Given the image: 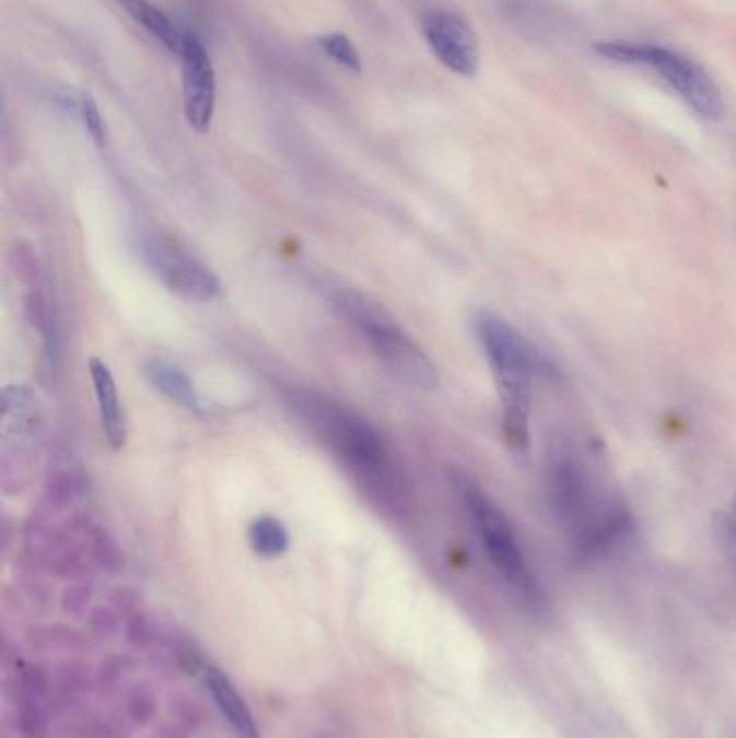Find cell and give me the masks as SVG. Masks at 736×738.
<instances>
[{
    "label": "cell",
    "mask_w": 736,
    "mask_h": 738,
    "mask_svg": "<svg viewBox=\"0 0 736 738\" xmlns=\"http://www.w3.org/2000/svg\"><path fill=\"white\" fill-rule=\"evenodd\" d=\"M594 50L616 63L644 66L655 70L693 113L709 121H717L726 113V99L717 82L706 74L704 68H700L685 55H678L663 46L631 42H600L594 44Z\"/></svg>",
    "instance_id": "8992f818"
},
{
    "label": "cell",
    "mask_w": 736,
    "mask_h": 738,
    "mask_svg": "<svg viewBox=\"0 0 736 738\" xmlns=\"http://www.w3.org/2000/svg\"><path fill=\"white\" fill-rule=\"evenodd\" d=\"M250 549L261 558H279L290 549V534L283 520L274 516H257L246 529Z\"/></svg>",
    "instance_id": "5bb4252c"
},
{
    "label": "cell",
    "mask_w": 736,
    "mask_h": 738,
    "mask_svg": "<svg viewBox=\"0 0 736 738\" xmlns=\"http://www.w3.org/2000/svg\"><path fill=\"white\" fill-rule=\"evenodd\" d=\"M117 2L137 24H141L150 35H154L168 52L182 55L186 33L179 31L177 24L164 11L148 0H117Z\"/></svg>",
    "instance_id": "4fadbf2b"
},
{
    "label": "cell",
    "mask_w": 736,
    "mask_h": 738,
    "mask_svg": "<svg viewBox=\"0 0 736 738\" xmlns=\"http://www.w3.org/2000/svg\"><path fill=\"white\" fill-rule=\"evenodd\" d=\"M547 499L558 523L581 555H598L633 534V514L620 494L605 489L569 447L551 454Z\"/></svg>",
    "instance_id": "7a4b0ae2"
},
{
    "label": "cell",
    "mask_w": 736,
    "mask_h": 738,
    "mask_svg": "<svg viewBox=\"0 0 736 738\" xmlns=\"http://www.w3.org/2000/svg\"><path fill=\"white\" fill-rule=\"evenodd\" d=\"M316 44L320 46V50L327 55L330 61H335L343 70H350V72H357V74L361 72V68H363L361 55H359L357 46L346 35L327 33V35L318 37Z\"/></svg>",
    "instance_id": "2e32d148"
},
{
    "label": "cell",
    "mask_w": 736,
    "mask_h": 738,
    "mask_svg": "<svg viewBox=\"0 0 736 738\" xmlns=\"http://www.w3.org/2000/svg\"><path fill=\"white\" fill-rule=\"evenodd\" d=\"M476 332L499 389L505 438L516 452H523L529 443L534 383L538 376L553 374V367L523 332L494 314H480Z\"/></svg>",
    "instance_id": "3957f363"
},
{
    "label": "cell",
    "mask_w": 736,
    "mask_h": 738,
    "mask_svg": "<svg viewBox=\"0 0 736 738\" xmlns=\"http://www.w3.org/2000/svg\"><path fill=\"white\" fill-rule=\"evenodd\" d=\"M449 482L467 516L471 518L474 529L478 531L496 573L505 578V583L516 591V596H521L523 602L529 607H542V589L529 571V564L505 514L465 469L452 467Z\"/></svg>",
    "instance_id": "5b68a950"
},
{
    "label": "cell",
    "mask_w": 736,
    "mask_h": 738,
    "mask_svg": "<svg viewBox=\"0 0 736 738\" xmlns=\"http://www.w3.org/2000/svg\"><path fill=\"white\" fill-rule=\"evenodd\" d=\"M130 642L135 644V646H145L148 642H150V626H148V622L143 620V618H135V622L130 624Z\"/></svg>",
    "instance_id": "ffe728a7"
},
{
    "label": "cell",
    "mask_w": 736,
    "mask_h": 738,
    "mask_svg": "<svg viewBox=\"0 0 736 738\" xmlns=\"http://www.w3.org/2000/svg\"><path fill=\"white\" fill-rule=\"evenodd\" d=\"M733 518H735V520H736V496H735V501H733Z\"/></svg>",
    "instance_id": "44dd1931"
},
{
    "label": "cell",
    "mask_w": 736,
    "mask_h": 738,
    "mask_svg": "<svg viewBox=\"0 0 736 738\" xmlns=\"http://www.w3.org/2000/svg\"><path fill=\"white\" fill-rule=\"evenodd\" d=\"M421 33L434 57L454 74L476 77L480 70V42L458 13L434 9L423 15Z\"/></svg>",
    "instance_id": "ba28073f"
},
{
    "label": "cell",
    "mask_w": 736,
    "mask_h": 738,
    "mask_svg": "<svg viewBox=\"0 0 736 738\" xmlns=\"http://www.w3.org/2000/svg\"><path fill=\"white\" fill-rule=\"evenodd\" d=\"M507 17L521 28L531 35H545L553 31V15L547 11V4L540 0H510L507 2Z\"/></svg>",
    "instance_id": "9a60e30c"
},
{
    "label": "cell",
    "mask_w": 736,
    "mask_h": 738,
    "mask_svg": "<svg viewBox=\"0 0 736 738\" xmlns=\"http://www.w3.org/2000/svg\"><path fill=\"white\" fill-rule=\"evenodd\" d=\"M328 303L398 380L421 391L439 387L434 363L387 309L350 288H330Z\"/></svg>",
    "instance_id": "277c9868"
},
{
    "label": "cell",
    "mask_w": 736,
    "mask_h": 738,
    "mask_svg": "<svg viewBox=\"0 0 736 738\" xmlns=\"http://www.w3.org/2000/svg\"><path fill=\"white\" fill-rule=\"evenodd\" d=\"M130 715L137 724H145L152 719L154 715V702L148 693H137L132 700H130Z\"/></svg>",
    "instance_id": "d6986e66"
},
{
    "label": "cell",
    "mask_w": 736,
    "mask_h": 738,
    "mask_svg": "<svg viewBox=\"0 0 736 738\" xmlns=\"http://www.w3.org/2000/svg\"><path fill=\"white\" fill-rule=\"evenodd\" d=\"M283 402L378 512L392 518L409 512V480L385 436L365 417L314 389L290 387Z\"/></svg>",
    "instance_id": "6da1fadb"
},
{
    "label": "cell",
    "mask_w": 736,
    "mask_h": 738,
    "mask_svg": "<svg viewBox=\"0 0 736 738\" xmlns=\"http://www.w3.org/2000/svg\"><path fill=\"white\" fill-rule=\"evenodd\" d=\"M81 119L84 124V130L89 132V137L97 143V148L106 145V124L104 117L95 104V99L91 95H84L81 99Z\"/></svg>",
    "instance_id": "ac0fdd59"
},
{
    "label": "cell",
    "mask_w": 736,
    "mask_h": 738,
    "mask_svg": "<svg viewBox=\"0 0 736 738\" xmlns=\"http://www.w3.org/2000/svg\"><path fill=\"white\" fill-rule=\"evenodd\" d=\"M713 531H715V540L722 549V553L726 555L728 564L733 566L736 573V520L731 514H715L713 518Z\"/></svg>",
    "instance_id": "e0dca14e"
},
{
    "label": "cell",
    "mask_w": 736,
    "mask_h": 738,
    "mask_svg": "<svg viewBox=\"0 0 736 738\" xmlns=\"http://www.w3.org/2000/svg\"><path fill=\"white\" fill-rule=\"evenodd\" d=\"M179 57L186 121L192 130L208 132L217 108V74L212 59L201 39L192 33H186Z\"/></svg>",
    "instance_id": "9c48e42d"
},
{
    "label": "cell",
    "mask_w": 736,
    "mask_h": 738,
    "mask_svg": "<svg viewBox=\"0 0 736 738\" xmlns=\"http://www.w3.org/2000/svg\"><path fill=\"white\" fill-rule=\"evenodd\" d=\"M137 253L168 292L184 301L210 303L221 296V281L199 257L163 232H141Z\"/></svg>",
    "instance_id": "52a82bcc"
},
{
    "label": "cell",
    "mask_w": 736,
    "mask_h": 738,
    "mask_svg": "<svg viewBox=\"0 0 736 738\" xmlns=\"http://www.w3.org/2000/svg\"><path fill=\"white\" fill-rule=\"evenodd\" d=\"M89 376L93 383V394L97 402V414H100L104 438L110 445V449L117 452L126 445L128 430H126V414H124V407L119 400L115 376L110 367L97 356L89 359Z\"/></svg>",
    "instance_id": "30bf717a"
},
{
    "label": "cell",
    "mask_w": 736,
    "mask_h": 738,
    "mask_svg": "<svg viewBox=\"0 0 736 738\" xmlns=\"http://www.w3.org/2000/svg\"><path fill=\"white\" fill-rule=\"evenodd\" d=\"M143 374L150 380V385L156 391H161L164 398L168 402H173L175 407H179L186 412H192V414L203 412V405H201V398L195 389V383L177 365H171V363L161 361V359H152L143 365Z\"/></svg>",
    "instance_id": "8fae6325"
},
{
    "label": "cell",
    "mask_w": 736,
    "mask_h": 738,
    "mask_svg": "<svg viewBox=\"0 0 736 738\" xmlns=\"http://www.w3.org/2000/svg\"><path fill=\"white\" fill-rule=\"evenodd\" d=\"M206 684H208L219 711L223 713V717L234 728V733L241 738H259L257 724H255L250 711L246 708L245 700L238 695V691L230 682V678L221 669L208 667L206 669Z\"/></svg>",
    "instance_id": "7c38bea8"
}]
</instances>
